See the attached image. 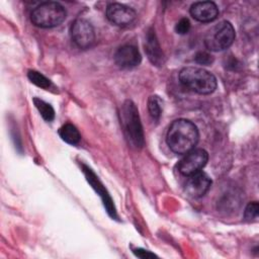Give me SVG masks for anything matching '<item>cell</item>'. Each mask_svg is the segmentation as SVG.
Instances as JSON below:
<instances>
[{
    "label": "cell",
    "instance_id": "cell-1",
    "mask_svg": "<svg viewBox=\"0 0 259 259\" xmlns=\"http://www.w3.org/2000/svg\"><path fill=\"white\" fill-rule=\"evenodd\" d=\"M198 138V128L192 121L185 118H178L170 124L166 142L171 151L183 155L194 149Z\"/></svg>",
    "mask_w": 259,
    "mask_h": 259
},
{
    "label": "cell",
    "instance_id": "cell-2",
    "mask_svg": "<svg viewBox=\"0 0 259 259\" xmlns=\"http://www.w3.org/2000/svg\"><path fill=\"white\" fill-rule=\"evenodd\" d=\"M183 86L198 94H210L217 89V78L210 72L198 67H186L179 73Z\"/></svg>",
    "mask_w": 259,
    "mask_h": 259
},
{
    "label": "cell",
    "instance_id": "cell-3",
    "mask_svg": "<svg viewBox=\"0 0 259 259\" xmlns=\"http://www.w3.org/2000/svg\"><path fill=\"white\" fill-rule=\"evenodd\" d=\"M120 120L128 141L136 148H142L145 142L144 132L138 108L132 100H126L122 104L120 111Z\"/></svg>",
    "mask_w": 259,
    "mask_h": 259
},
{
    "label": "cell",
    "instance_id": "cell-4",
    "mask_svg": "<svg viewBox=\"0 0 259 259\" xmlns=\"http://www.w3.org/2000/svg\"><path fill=\"white\" fill-rule=\"evenodd\" d=\"M67 12L64 6L58 2L49 1L37 5L30 14L31 22L42 28L60 25L66 18Z\"/></svg>",
    "mask_w": 259,
    "mask_h": 259
},
{
    "label": "cell",
    "instance_id": "cell-5",
    "mask_svg": "<svg viewBox=\"0 0 259 259\" xmlns=\"http://www.w3.org/2000/svg\"><path fill=\"white\" fill-rule=\"evenodd\" d=\"M235 36L236 33L232 23L224 20L207 30L204 36V46L211 52H221L231 47Z\"/></svg>",
    "mask_w": 259,
    "mask_h": 259
},
{
    "label": "cell",
    "instance_id": "cell-6",
    "mask_svg": "<svg viewBox=\"0 0 259 259\" xmlns=\"http://www.w3.org/2000/svg\"><path fill=\"white\" fill-rule=\"evenodd\" d=\"M208 154L203 149H193L185 154L178 163V170L184 176L193 175L205 166Z\"/></svg>",
    "mask_w": 259,
    "mask_h": 259
},
{
    "label": "cell",
    "instance_id": "cell-7",
    "mask_svg": "<svg viewBox=\"0 0 259 259\" xmlns=\"http://www.w3.org/2000/svg\"><path fill=\"white\" fill-rule=\"evenodd\" d=\"M71 37L80 49H88L95 41L93 26L85 19H77L71 26Z\"/></svg>",
    "mask_w": 259,
    "mask_h": 259
},
{
    "label": "cell",
    "instance_id": "cell-8",
    "mask_svg": "<svg viewBox=\"0 0 259 259\" xmlns=\"http://www.w3.org/2000/svg\"><path fill=\"white\" fill-rule=\"evenodd\" d=\"M107 19L118 26H127L132 24L137 17L136 11L120 3H111L106 8Z\"/></svg>",
    "mask_w": 259,
    "mask_h": 259
},
{
    "label": "cell",
    "instance_id": "cell-9",
    "mask_svg": "<svg viewBox=\"0 0 259 259\" xmlns=\"http://www.w3.org/2000/svg\"><path fill=\"white\" fill-rule=\"evenodd\" d=\"M211 185V179L205 172H197L193 175H190L185 184L186 193L193 197L198 198L203 196Z\"/></svg>",
    "mask_w": 259,
    "mask_h": 259
},
{
    "label": "cell",
    "instance_id": "cell-10",
    "mask_svg": "<svg viewBox=\"0 0 259 259\" xmlns=\"http://www.w3.org/2000/svg\"><path fill=\"white\" fill-rule=\"evenodd\" d=\"M142 61L139 50L132 45L120 47L114 54L115 64L122 69H131L138 66Z\"/></svg>",
    "mask_w": 259,
    "mask_h": 259
},
{
    "label": "cell",
    "instance_id": "cell-11",
    "mask_svg": "<svg viewBox=\"0 0 259 259\" xmlns=\"http://www.w3.org/2000/svg\"><path fill=\"white\" fill-rule=\"evenodd\" d=\"M190 14L197 21L210 22L219 16V8L211 1H199L191 5Z\"/></svg>",
    "mask_w": 259,
    "mask_h": 259
},
{
    "label": "cell",
    "instance_id": "cell-12",
    "mask_svg": "<svg viewBox=\"0 0 259 259\" xmlns=\"http://www.w3.org/2000/svg\"><path fill=\"white\" fill-rule=\"evenodd\" d=\"M145 52L151 61V63L155 66H163L164 64V54L156 36L155 30L150 28L146 34L145 39Z\"/></svg>",
    "mask_w": 259,
    "mask_h": 259
},
{
    "label": "cell",
    "instance_id": "cell-13",
    "mask_svg": "<svg viewBox=\"0 0 259 259\" xmlns=\"http://www.w3.org/2000/svg\"><path fill=\"white\" fill-rule=\"evenodd\" d=\"M84 173L87 177V180L90 182V184L93 186V188L96 189V191L99 193V195L102 197L103 199V202H104V205L107 209V212L112 217V218H115L116 214H115V209H114V206L112 205V201H111V198L110 196L108 195V193H106L104 187L100 184L99 180L97 179V177L95 176V174L91 171V169L85 167L84 168Z\"/></svg>",
    "mask_w": 259,
    "mask_h": 259
},
{
    "label": "cell",
    "instance_id": "cell-14",
    "mask_svg": "<svg viewBox=\"0 0 259 259\" xmlns=\"http://www.w3.org/2000/svg\"><path fill=\"white\" fill-rule=\"evenodd\" d=\"M59 135L63 141L70 145H76L80 142L81 136L77 127L71 123H66L62 125L59 130Z\"/></svg>",
    "mask_w": 259,
    "mask_h": 259
},
{
    "label": "cell",
    "instance_id": "cell-15",
    "mask_svg": "<svg viewBox=\"0 0 259 259\" xmlns=\"http://www.w3.org/2000/svg\"><path fill=\"white\" fill-rule=\"evenodd\" d=\"M33 103L45 120L52 121L55 118V110L51 104L36 97L33 98Z\"/></svg>",
    "mask_w": 259,
    "mask_h": 259
},
{
    "label": "cell",
    "instance_id": "cell-16",
    "mask_svg": "<svg viewBox=\"0 0 259 259\" xmlns=\"http://www.w3.org/2000/svg\"><path fill=\"white\" fill-rule=\"evenodd\" d=\"M148 109L154 119H158L162 112V100L157 95H152L148 100Z\"/></svg>",
    "mask_w": 259,
    "mask_h": 259
},
{
    "label": "cell",
    "instance_id": "cell-17",
    "mask_svg": "<svg viewBox=\"0 0 259 259\" xmlns=\"http://www.w3.org/2000/svg\"><path fill=\"white\" fill-rule=\"evenodd\" d=\"M27 76H28V79H29L34 85H36V86H38V87H40V88L47 89V88H49L50 85H51L50 80H49L47 77H45L42 74H40L39 72H37V71L30 70V71H28Z\"/></svg>",
    "mask_w": 259,
    "mask_h": 259
},
{
    "label": "cell",
    "instance_id": "cell-18",
    "mask_svg": "<svg viewBox=\"0 0 259 259\" xmlns=\"http://www.w3.org/2000/svg\"><path fill=\"white\" fill-rule=\"evenodd\" d=\"M194 60L197 64L199 65H202V66H209L213 63L214 61V58L213 56L208 53V52H205V51H201V52H198L195 57H194Z\"/></svg>",
    "mask_w": 259,
    "mask_h": 259
},
{
    "label": "cell",
    "instance_id": "cell-19",
    "mask_svg": "<svg viewBox=\"0 0 259 259\" xmlns=\"http://www.w3.org/2000/svg\"><path fill=\"white\" fill-rule=\"evenodd\" d=\"M258 210H259L258 202H256V201L250 202L245 209V219L248 221L256 219L258 215Z\"/></svg>",
    "mask_w": 259,
    "mask_h": 259
},
{
    "label": "cell",
    "instance_id": "cell-20",
    "mask_svg": "<svg viewBox=\"0 0 259 259\" xmlns=\"http://www.w3.org/2000/svg\"><path fill=\"white\" fill-rule=\"evenodd\" d=\"M190 29V21L188 18H181L175 25V31L179 34H185Z\"/></svg>",
    "mask_w": 259,
    "mask_h": 259
},
{
    "label": "cell",
    "instance_id": "cell-21",
    "mask_svg": "<svg viewBox=\"0 0 259 259\" xmlns=\"http://www.w3.org/2000/svg\"><path fill=\"white\" fill-rule=\"evenodd\" d=\"M134 253L138 256V257H140V258H142V259H147V258H154V257H157L154 253H151L150 251H147V250H144V249H135L134 250Z\"/></svg>",
    "mask_w": 259,
    "mask_h": 259
}]
</instances>
